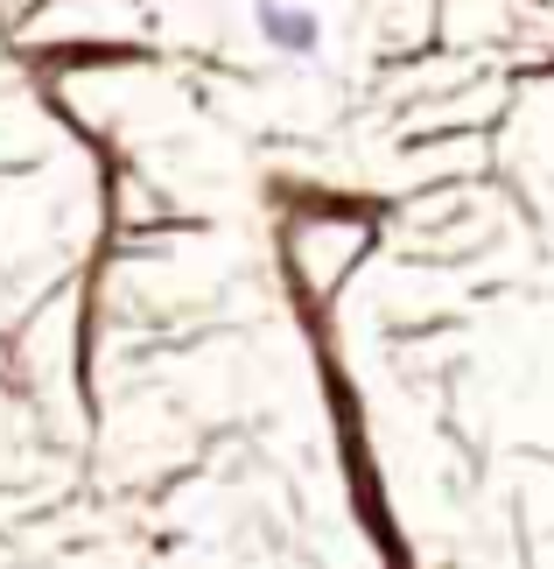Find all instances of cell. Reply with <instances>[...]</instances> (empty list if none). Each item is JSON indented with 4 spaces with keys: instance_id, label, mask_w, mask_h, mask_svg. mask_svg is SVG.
<instances>
[{
    "instance_id": "1",
    "label": "cell",
    "mask_w": 554,
    "mask_h": 569,
    "mask_svg": "<svg viewBox=\"0 0 554 569\" xmlns=\"http://www.w3.org/2000/svg\"><path fill=\"white\" fill-rule=\"evenodd\" d=\"M253 29H260V42H268L274 57H288V63H309V57L323 50L316 8H295V0H260V8H253Z\"/></svg>"
}]
</instances>
